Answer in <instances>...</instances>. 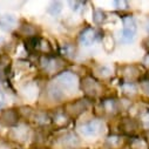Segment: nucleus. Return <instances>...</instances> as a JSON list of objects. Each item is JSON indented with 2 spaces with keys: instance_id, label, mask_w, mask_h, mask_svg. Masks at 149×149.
Returning a JSON list of instances; mask_svg holds the SVG:
<instances>
[{
  "instance_id": "obj_1",
  "label": "nucleus",
  "mask_w": 149,
  "mask_h": 149,
  "mask_svg": "<svg viewBox=\"0 0 149 149\" xmlns=\"http://www.w3.org/2000/svg\"><path fill=\"white\" fill-rule=\"evenodd\" d=\"M89 107V101L87 99H79L75 101L68 102L65 106V113L70 118H77L86 111Z\"/></svg>"
},
{
  "instance_id": "obj_2",
  "label": "nucleus",
  "mask_w": 149,
  "mask_h": 149,
  "mask_svg": "<svg viewBox=\"0 0 149 149\" xmlns=\"http://www.w3.org/2000/svg\"><path fill=\"white\" fill-rule=\"evenodd\" d=\"M56 85L65 91H73L77 88L78 78L72 72H62L56 77Z\"/></svg>"
},
{
  "instance_id": "obj_3",
  "label": "nucleus",
  "mask_w": 149,
  "mask_h": 149,
  "mask_svg": "<svg viewBox=\"0 0 149 149\" xmlns=\"http://www.w3.org/2000/svg\"><path fill=\"white\" fill-rule=\"evenodd\" d=\"M103 125L101 121L97 120H91L81 126V133L85 136H96L102 132Z\"/></svg>"
},
{
  "instance_id": "obj_4",
  "label": "nucleus",
  "mask_w": 149,
  "mask_h": 149,
  "mask_svg": "<svg viewBox=\"0 0 149 149\" xmlns=\"http://www.w3.org/2000/svg\"><path fill=\"white\" fill-rule=\"evenodd\" d=\"M100 34L101 33L94 28H86L80 34V38H79L80 44L84 46H91L100 38V36L102 38V35H100Z\"/></svg>"
},
{
  "instance_id": "obj_5",
  "label": "nucleus",
  "mask_w": 149,
  "mask_h": 149,
  "mask_svg": "<svg viewBox=\"0 0 149 149\" xmlns=\"http://www.w3.org/2000/svg\"><path fill=\"white\" fill-rule=\"evenodd\" d=\"M18 120H19V114L14 109H4L0 111V123L6 127L17 125Z\"/></svg>"
},
{
  "instance_id": "obj_6",
  "label": "nucleus",
  "mask_w": 149,
  "mask_h": 149,
  "mask_svg": "<svg viewBox=\"0 0 149 149\" xmlns=\"http://www.w3.org/2000/svg\"><path fill=\"white\" fill-rule=\"evenodd\" d=\"M81 88H82V91H84L87 95H89V96H95V95H97V94L100 93V91H101L100 84H99L96 80H94L93 78H91V77H87V78H85V79L82 80V82H81Z\"/></svg>"
},
{
  "instance_id": "obj_7",
  "label": "nucleus",
  "mask_w": 149,
  "mask_h": 149,
  "mask_svg": "<svg viewBox=\"0 0 149 149\" xmlns=\"http://www.w3.org/2000/svg\"><path fill=\"white\" fill-rule=\"evenodd\" d=\"M41 63H42V67L46 72H48L49 74H53V73H56L59 72L61 68H62V61L58 58H42L41 60Z\"/></svg>"
},
{
  "instance_id": "obj_8",
  "label": "nucleus",
  "mask_w": 149,
  "mask_h": 149,
  "mask_svg": "<svg viewBox=\"0 0 149 149\" xmlns=\"http://www.w3.org/2000/svg\"><path fill=\"white\" fill-rule=\"evenodd\" d=\"M28 136H29V130L26 126H19V127H15L14 129H12L10 132V137L14 141H18V142H25L28 140Z\"/></svg>"
},
{
  "instance_id": "obj_9",
  "label": "nucleus",
  "mask_w": 149,
  "mask_h": 149,
  "mask_svg": "<svg viewBox=\"0 0 149 149\" xmlns=\"http://www.w3.org/2000/svg\"><path fill=\"white\" fill-rule=\"evenodd\" d=\"M17 25V19L14 15L11 14H5L3 17H0V28L4 31H11L12 28H14V26Z\"/></svg>"
},
{
  "instance_id": "obj_10",
  "label": "nucleus",
  "mask_w": 149,
  "mask_h": 149,
  "mask_svg": "<svg viewBox=\"0 0 149 149\" xmlns=\"http://www.w3.org/2000/svg\"><path fill=\"white\" fill-rule=\"evenodd\" d=\"M120 129L126 134H133L137 130V123L132 119H125L120 125Z\"/></svg>"
},
{
  "instance_id": "obj_11",
  "label": "nucleus",
  "mask_w": 149,
  "mask_h": 149,
  "mask_svg": "<svg viewBox=\"0 0 149 149\" xmlns=\"http://www.w3.org/2000/svg\"><path fill=\"white\" fill-rule=\"evenodd\" d=\"M122 75L126 77L129 80L136 79L140 75V69L134 66V65H129V66H123L122 67Z\"/></svg>"
},
{
  "instance_id": "obj_12",
  "label": "nucleus",
  "mask_w": 149,
  "mask_h": 149,
  "mask_svg": "<svg viewBox=\"0 0 149 149\" xmlns=\"http://www.w3.org/2000/svg\"><path fill=\"white\" fill-rule=\"evenodd\" d=\"M61 143L65 147H75L80 143L78 136L73 133H67L61 137Z\"/></svg>"
},
{
  "instance_id": "obj_13",
  "label": "nucleus",
  "mask_w": 149,
  "mask_h": 149,
  "mask_svg": "<svg viewBox=\"0 0 149 149\" xmlns=\"http://www.w3.org/2000/svg\"><path fill=\"white\" fill-rule=\"evenodd\" d=\"M102 111L104 113H109V114H115L118 111V103L115 100H111V99H108V100H104L102 103Z\"/></svg>"
},
{
  "instance_id": "obj_14",
  "label": "nucleus",
  "mask_w": 149,
  "mask_h": 149,
  "mask_svg": "<svg viewBox=\"0 0 149 149\" xmlns=\"http://www.w3.org/2000/svg\"><path fill=\"white\" fill-rule=\"evenodd\" d=\"M48 94H49V97H51L52 100H55V101H59V100H61V99L63 97V92H62V89H61L56 84L49 86V88H48Z\"/></svg>"
},
{
  "instance_id": "obj_15",
  "label": "nucleus",
  "mask_w": 149,
  "mask_h": 149,
  "mask_svg": "<svg viewBox=\"0 0 149 149\" xmlns=\"http://www.w3.org/2000/svg\"><path fill=\"white\" fill-rule=\"evenodd\" d=\"M132 149H149V143L143 137H134L130 141Z\"/></svg>"
},
{
  "instance_id": "obj_16",
  "label": "nucleus",
  "mask_w": 149,
  "mask_h": 149,
  "mask_svg": "<svg viewBox=\"0 0 149 149\" xmlns=\"http://www.w3.org/2000/svg\"><path fill=\"white\" fill-rule=\"evenodd\" d=\"M102 45H103V48L107 51V52H111L115 47V41H114V38L109 34H106L102 36Z\"/></svg>"
},
{
  "instance_id": "obj_17",
  "label": "nucleus",
  "mask_w": 149,
  "mask_h": 149,
  "mask_svg": "<svg viewBox=\"0 0 149 149\" xmlns=\"http://www.w3.org/2000/svg\"><path fill=\"white\" fill-rule=\"evenodd\" d=\"M123 26L125 28L123 29H127V31H132V32H135L136 33V21L134 20L133 17L128 15V17H125L123 18Z\"/></svg>"
},
{
  "instance_id": "obj_18",
  "label": "nucleus",
  "mask_w": 149,
  "mask_h": 149,
  "mask_svg": "<svg viewBox=\"0 0 149 149\" xmlns=\"http://www.w3.org/2000/svg\"><path fill=\"white\" fill-rule=\"evenodd\" d=\"M107 144L110 148H119L122 144V137L118 135H111L107 139Z\"/></svg>"
},
{
  "instance_id": "obj_19",
  "label": "nucleus",
  "mask_w": 149,
  "mask_h": 149,
  "mask_svg": "<svg viewBox=\"0 0 149 149\" xmlns=\"http://www.w3.org/2000/svg\"><path fill=\"white\" fill-rule=\"evenodd\" d=\"M106 19H107V15H106V13L103 11H101V10H95L94 11V13H93V21L95 24L100 25V24L104 22Z\"/></svg>"
},
{
  "instance_id": "obj_20",
  "label": "nucleus",
  "mask_w": 149,
  "mask_h": 149,
  "mask_svg": "<svg viewBox=\"0 0 149 149\" xmlns=\"http://www.w3.org/2000/svg\"><path fill=\"white\" fill-rule=\"evenodd\" d=\"M135 34H136L135 32L123 29V32L121 33V41H122V42H126V44L132 42V41L135 39Z\"/></svg>"
},
{
  "instance_id": "obj_21",
  "label": "nucleus",
  "mask_w": 149,
  "mask_h": 149,
  "mask_svg": "<svg viewBox=\"0 0 149 149\" xmlns=\"http://www.w3.org/2000/svg\"><path fill=\"white\" fill-rule=\"evenodd\" d=\"M48 13L53 14V15H58L61 11H62V4L60 1H53L49 6H48Z\"/></svg>"
},
{
  "instance_id": "obj_22",
  "label": "nucleus",
  "mask_w": 149,
  "mask_h": 149,
  "mask_svg": "<svg viewBox=\"0 0 149 149\" xmlns=\"http://www.w3.org/2000/svg\"><path fill=\"white\" fill-rule=\"evenodd\" d=\"M53 120H54L55 125L59 126V127H62V126H65L68 122L67 116H66V113H58V114H55V116H54Z\"/></svg>"
},
{
  "instance_id": "obj_23",
  "label": "nucleus",
  "mask_w": 149,
  "mask_h": 149,
  "mask_svg": "<svg viewBox=\"0 0 149 149\" xmlns=\"http://www.w3.org/2000/svg\"><path fill=\"white\" fill-rule=\"evenodd\" d=\"M35 32H36L35 28H34L33 26H31V25H24V26H21V28H20V33H21L22 35L29 36V38H32V35H34Z\"/></svg>"
},
{
  "instance_id": "obj_24",
  "label": "nucleus",
  "mask_w": 149,
  "mask_h": 149,
  "mask_svg": "<svg viewBox=\"0 0 149 149\" xmlns=\"http://www.w3.org/2000/svg\"><path fill=\"white\" fill-rule=\"evenodd\" d=\"M96 73H97V75H100L101 78H108L110 74H111L110 69L108 67H106V66H100L96 69Z\"/></svg>"
},
{
  "instance_id": "obj_25",
  "label": "nucleus",
  "mask_w": 149,
  "mask_h": 149,
  "mask_svg": "<svg viewBox=\"0 0 149 149\" xmlns=\"http://www.w3.org/2000/svg\"><path fill=\"white\" fill-rule=\"evenodd\" d=\"M122 88H123V92L125 93H129V94H134L135 92H136V87L134 86V84L133 82H125L123 84V86H122Z\"/></svg>"
},
{
  "instance_id": "obj_26",
  "label": "nucleus",
  "mask_w": 149,
  "mask_h": 149,
  "mask_svg": "<svg viewBox=\"0 0 149 149\" xmlns=\"http://www.w3.org/2000/svg\"><path fill=\"white\" fill-rule=\"evenodd\" d=\"M140 87L142 89V92L149 96V80H141L140 81Z\"/></svg>"
},
{
  "instance_id": "obj_27",
  "label": "nucleus",
  "mask_w": 149,
  "mask_h": 149,
  "mask_svg": "<svg viewBox=\"0 0 149 149\" xmlns=\"http://www.w3.org/2000/svg\"><path fill=\"white\" fill-rule=\"evenodd\" d=\"M68 4L70 6V8L74 10V11H79L84 6V3L82 1H69Z\"/></svg>"
},
{
  "instance_id": "obj_28",
  "label": "nucleus",
  "mask_w": 149,
  "mask_h": 149,
  "mask_svg": "<svg viewBox=\"0 0 149 149\" xmlns=\"http://www.w3.org/2000/svg\"><path fill=\"white\" fill-rule=\"evenodd\" d=\"M63 53H66V55H68V56H72L73 55V53H74V49L72 48V49H69V46L68 45H66L65 47H63Z\"/></svg>"
},
{
  "instance_id": "obj_29",
  "label": "nucleus",
  "mask_w": 149,
  "mask_h": 149,
  "mask_svg": "<svg viewBox=\"0 0 149 149\" xmlns=\"http://www.w3.org/2000/svg\"><path fill=\"white\" fill-rule=\"evenodd\" d=\"M114 4L116 5V7H118V8H122V10H125L122 6H125L126 8H128V4H127L126 1H115Z\"/></svg>"
},
{
  "instance_id": "obj_30",
  "label": "nucleus",
  "mask_w": 149,
  "mask_h": 149,
  "mask_svg": "<svg viewBox=\"0 0 149 149\" xmlns=\"http://www.w3.org/2000/svg\"><path fill=\"white\" fill-rule=\"evenodd\" d=\"M0 149H10V146L4 141H0Z\"/></svg>"
},
{
  "instance_id": "obj_31",
  "label": "nucleus",
  "mask_w": 149,
  "mask_h": 149,
  "mask_svg": "<svg viewBox=\"0 0 149 149\" xmlns=\"http://www.w3.org/2000/svg\"><path fill=\"white\" fill-rule=\"evenodd\" d=\"M143 63H144L147 67H149V53L144 56V59H143Z\"/></svg>"
},
{
  "instance_id": "obj_32",
  "label": "nucleus",
  "mask_w": 149,
  "mask_h": 149,
  "mask_svg": "<svg viewBox=\"0 0 149 149\" xmlns=\"http://www.w3.org/2000/svg\"><path fill=\"white\" fill-rule=\"evenodd\" d=\"M143 45H144V47H146V48L149 51V36H148V38H147V39L143 41Z\"/></svg>"
},
{
  "instance_id": "obj_33",
  "label": "nucleus",
  "mask_w": 149,
  "mask_h": 149,
  "mask_svg": "<svg viewBox=\"0 0 149 149\" xmlns=\"http://www.w3.org/2000/svg\"><path fill=\"white\" fill-rule=\"evenodd\" d=\"M4 102H5V99H4V95H3V94H0V107H1V106L4 104Z\"/></svg>"
},
{
  "instance_id": "obj_34",
  "label": "nucleus",
  "mask_w": 149,
  "mask_h": 149,
  "mask_svg": "<svg viewBox=\"0 0 149 149\" xmlns=\"http://www.w3.org/2000/svg\"><path fill=\"white\" fill-rule=\"evenodd\" d=\"M146 29H147V32L149 33V21H148V22L146 24Z\"/></svg>"
},
{
  "instance_id": "obj_35",
  "label": "nucleus",
  "mask_w": 149,
  "mask_h": 149,
  "mask_svg": "<svg viewBox=\"0 0 149 149\" xmlns=\"http://www.w3.org/2000/svg\"><path fill=\"white\" fill-rule=\"evenodd\" d=\"M0 40H1V39H0Z\"/></svg>"
}]
</instances>
